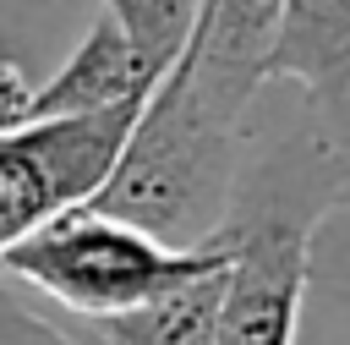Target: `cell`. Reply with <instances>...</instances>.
<instances>
[{"instance_id": "1", "label": "cell", "mask_w": 350, "mask_h": 345, "mask_svg": "<svg viewBox=\"0 0 350 345\" xmlns=\"http://www.w3.org/2000/svg\"><path fill=\"white\" fill-rule=\"evenodd\" d=\"M345 153L350 142L328 137L312 115L257 153L241 148L224 219L208 235L224 252L213 345H295L317 230L345 203Z\"/></svg>"}, {"instance_id": "7", "label": "cell", "mask_w": 350, "mask_h": 345, "mask_svg": "<svg viewBox=\"0 0 350 345\" xmlns=\"http://www.w3.org/2000/svg\"><path fill=\"white\" fill-rule=\"evenodd\" d=\"M159 82V71L137 55V44L98 11L88 22V33L77 38V49L49 71V82L27 88L22 115L16 120H55V115H93V110H115V104H137L148 99V88Z\"/></svg>"}, {"instance_id": "6", "label": "cell", "mask_w": 350, "mask_h": 345, "mask_svg": "<svg viewBox=\"0 0 350 345\" xmlns=\"http://www.w3.org/2000/svg\"><path fill=\"white\" fill-rule=\"evenodd\" d=\"M262 82H295L306 115L350 142V0H284Z\"/></svg>"}, {"instance_id": "2", "label": "cell", "mask_w": 350, "mask_h": 345, "mask_svg": "<svg viewBox=\"0 0 350 345\" xmlns=\"http://www.w3.org/2000/svg\"><path fill=\"white\" fill-rule=\"evenodd\" d=\"M241 148V126L202 110L186 88L180 60H170L137 104V120L109 175L82 208L137 225L164 246H208V235L224 219Z\"/></svg>"}, {"instance_id": "9", "label": "cell", "mask_w": 350, "mask_h": 345, "mask_svg": "<svg viewBox=\"0 0 350 345\" xmlns=\"http://www.w3.org/2000/svg\"><path fill=\"white\" fill-rule=\"evenodd\" d=\"M98 11L137 44V55H142L153 71H164V66L180 55L186 33H191L197 0H104Z\"/></svg>"}, {"instance_id": "4", "label": "cell", "mask_w": 350, "mask_h": 345, "mask_svg": "<svg viewBox=\"0 0 350 345\" xmlns=\"http://www.w3.org/2000/svg\"><path fill=\"white\" fill-rule=\"evenodd\" d=\"M137 104H115L93 115H55V120H16L0 131V252L33 225L98 192V181L109 175L137 120Z\"/></svg>"}, {"instance_id": "11", "label": "cell", "mask_w": 350, "mask_h": 345, "mask_svg": "<svg viewBox=\"0 0 350 345\" xmlns=\"http://www.w3.org/2000/svg\"><path fill=\"white\" fill-rule=\"evenodd\" d=\"M22 99H27V82H22V71H16V66L0 55V131H5V126H16Z\"/></svg>"}, {"instance_id": "5", "label": "cell", "mask_w": 350, "mask_h": 345, "mask_svg": "<svg viewBox=\"0 0 350 345\" xmlns=\"http://www.w3.org/2000/svg\"><path fill=\"white\" fill-rule=\"evenodd\" d=\"M279 11H284V0H197L191 33L175 60H180L197 104L230 126H246V110L262 88Z\"/></svg>"}, {"instance_id": "3", "label": "cell", "mask_w": 350, "mask_h": 345, "mask_svg": "<svg viewBox=\"0 0 350 345\" xmlns=\"http://www.w3.org/2000/svg\"><path fill=\"white\" fill-rule=\"evenodd\" d=\"M224 252L208 246H164L137 225H120L93 208H60L0 252V279L16 290H38L66 318H109L153 301L159 290L219 268Z\"/></svg>"}, {"instance_id": "10", "label": "cell", "mask_w": 350, "mask_h": 345, "mask_svg": "<svg viewBox=\"0 0 350 345\" xmlns=\"http://www.w3.org/2000/svg\"><path fill=\"white\" fill-rule=\"evenodd\" d=\"M0 345H77V340L60 329V318H49L11 279H0Z\"/></svg>"}, {"instance_id": "8", "label": "cell", "mask_w": 350, "mask_h": 345, "mask_svg": "<svg viewBox=\"0 0 350 345\" xmlns=\"http://www.w3.org/2000/svg\"><path fill=\"white\" fill-rule=\"evenodd\" d=\"M219 296H224V263L159 290L142 307H126V312H109V318H88V323L77 318V323L98 345H213Z\"/></svg>"}, {"instance_id": "12", "label": "cell", "mask_w": 350, "mask_h": 345, "mask_svg": "<svg viewBox=\"0 0 350 345\" xmlns=\"http://www.w3.org/2000/svg\"><path fill=\"white\" fill-rule=\"evenodd\" d=\"M55 318H60V329H66V334H71L77 345H98V340H93V334H88V329H82L77 318H66V312H55Z\"/></svg>"}]
</instances>
